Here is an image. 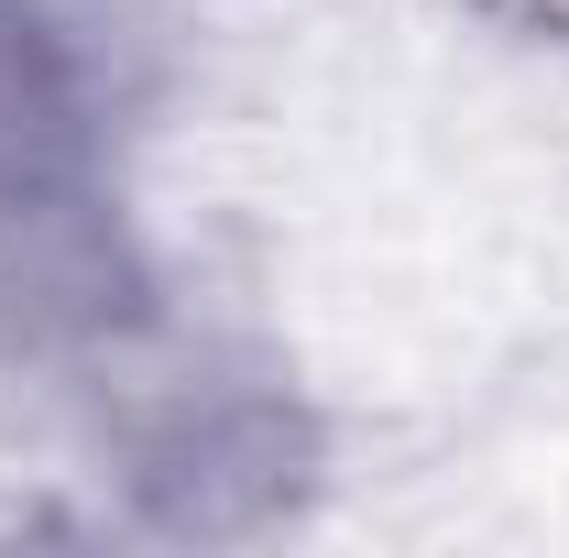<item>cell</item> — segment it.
Masks as SVG:
<instances>
[{"label": "cell", "mask_w": 569, "mask_h": 558, "mask_svg": "<svg viewBox=\"0 0 569 558\" xmlns=\"http://www.w3.org/2000/svg\"><path fill=\"white\" fill-rule=\"evenodd\" d=\"M296 449H307V427L284 417V406H219V417H187L164 449H153V515L164 526H252V515H274L284 492H296Z\"/></svg>", "instance_id": "obj_1"}]
</instances>
